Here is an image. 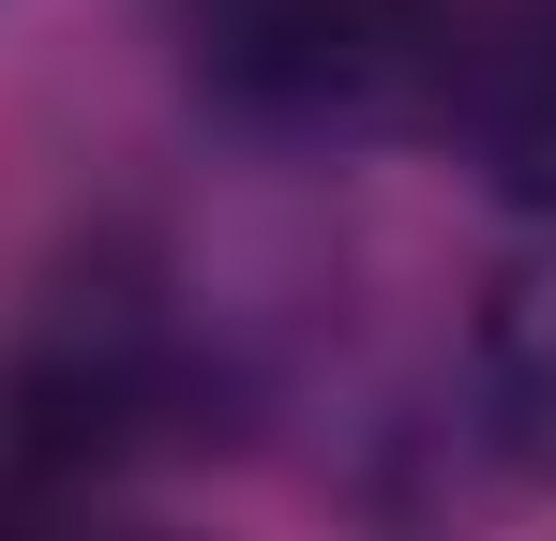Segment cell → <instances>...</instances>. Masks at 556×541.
Masks as SVG:
<instances>
[{
  "instance_id": "1",
  "label": "cell",
  "mask_w": 556,
  "mask_h": 541,
  "mask_svg": "<svg viewBox=\"0 0 556 541\" xmlns=\"http://www.w3.org/2000/svg\"><path fill=\"white\" fill-rule=\"evenodd\" d=\"M166 15H181V61L226 121L362 136V121H421L452 0H166Z\"/></svg>"
},
{
  "instance_id": "2",
  "label": "cell",
  "mask_w": 556,
  "mask_h": 541,
  "mask_svg": "<svg viewBox=\"0 0 556 541\" xmlns=\"http://www.w3.org/2000/svg\"><path fill=\"white\" fill-rule=\"evenodd\" d=\"M481 391H496V437L527 451V466H556V256L496 286V316H481Z\"/></svg>"
},
{
  "instance_id": "3",
  "label": "cell",
  "mask_w": 556,
  "mask_h": 541,
  "mask_svg": "<svg viewBox=\"0 0 556 541\" xmlns=\"http://www.w3.org/2000/svg\"><path fill=\"white\" fill-rule=\"evenodd\" d=\"M61 541H105V527H61Z\"/></svg>"
}]
</instances>
